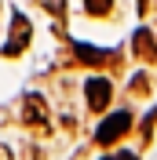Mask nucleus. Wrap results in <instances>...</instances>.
<instances>
[{"mask_svg":"<svg viewBox=\"0 0 157 160\" xmlns=\"http://www.w3.org/2000/svg\"><path fill=\"white\" fill-rule=\"evenodd\" d=\"M132 124H135V117H132L128 109L110 113V117H106V120H102V124L95 128V146H99V149H110L113 142H121L128 131H132Z\"/></svg>","mask_w":157,"mask_h":160,"instance_id":"nucleus-1","label":"nucleus"},{"mask_svg":"<svg viewBox=\"0 0 157 160\" xmlns=\"http://www.w3.org/2000/svg\"><path fill=\"white\" fill-rule=\"evenodd\" d=\"M30 33H33L30 18H26L22 11H15V15H11V29H8V40H4L0 55H4V58H11V55H22V51L30 48Z\"/></svg>","mask_w":157,"mask_h":160,"instance_id":"nucleus-2","label":"nucleus"},{"mask_svg":"<svg viewBox=\"0 0 157 160\" xmlns=\"http://www.w3.org/2000/svg\"><path fill=\"white\" fill-rule=\"evenodd\" d=\"M19 117L30 128H48V102L40 98V95H26L19 102Z\"/></svg>","mask_w":157,"mask_h":160,"instance_id":"nucleus-3","label":"nucleus"},{"mask_svg":"<svg viewBox=\"0 0 157 160\" xmlns=\"http://www.w3.org/2000/svg\"><path fill=\"white\" fill-rule=\"evenodd\" d=\"M84 95H88L91 113H102L110 106V98H113V84H110L106 77H91L88 84H84Z\"/></svg>","mask_w":157,"mask_h":160,"instance_id":"nucleus-4","label":"nucleus"},{"mask_svg":"<svg viewBox=\"0 0 157 160\" xmlns=\"http://www.w3.org/2000/svg\"><path fill=\"white\" fill-rule=\"evenodd\" d=\"M73 58L80 66H113L117 51H102V48H91V44H73Z\"/></svg>","mask_w":157,"mask_h":160,"instance_id":"nucleus-5","label":"nucleus"},{"mask_svg":"<svg viewBox=\"0 0 157 160\" xmlns=\"http://www.w3.org/2000/svg\"><path fill=\"white\" fill-rule=\"evenodd\" d=\"M132 55L143 58V62H157V40H154V33H150L146 26L132 33Z\"/></svg>","mask_w":157,"mask_h":160,"instance_id":"nucleus-6","label":"nucleus"},{"mask_svg":"<svg viewBox=\"0 0 157 160\" xmlns=\"http://www.w3.org/2000/svg\"><path fill=\"white\" fill-rule=\"evenodd\" d=\"M110 8H113V0H84V11H88V15H95V18L110 15Z\"/></svg>","mask_w":157,"mask_h":160,"instance_id":"nucleus-7","label":"nucleus"},{"mask_svg":"<svg viewBox=\"0 0 157 160\" xmlns=\"http://www.w3.org/2000/svg\"><path fill=\"white\" fill-rule=\"evenodd\" d=\"M37 4L48 11V15H55V18H62V15H66V0H37Z\"/></svg>","mask_w":157,"mask_h":160,"instance_id":"nucleus-8","label":"nucleus"},{"mask_svg":"<svg viewBox=\"0 0 157 160\" xmlns=\"http://www.w3.org/2000/svg\"><path fill=\"white\" fill-rule=\"evenodd\" d=\"M132 95H150V80H146V73H135V77H132Z\"/></svg>","mask_w":157,"mask_h":160,"instance_id":"nucleus-9","label":"nucleus"},{"mask_svg":"<svg viewBox=\"0 0 157 160\" xmlns=\"http://www.w3.org/2000/svg\"><path fill=\"white\" fill-rule=\"evenodd\" d=\"M102 160H139V157L128 153V149H121V153H110V157H102Z\"/></svg>","mask_w":157,"mask_h":160,"instance_id":"nucleus-10","label":"nucleus"},{"mask_svg":"<svg viewBox=\"0 0 157 160\" xmlns=\"http://www.w3.org/2000/svg\"><path fill=\"white\" fill-rule=\"evenodd\" d=\"M0 160H15V157H11V149H8V146H0Z\"/></svg>","mask_w":157,"mask_h":160,"instance_id":"nucleus-11","label":"nucleus"}]
</instances>
